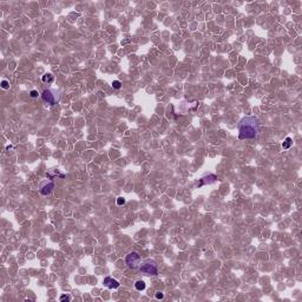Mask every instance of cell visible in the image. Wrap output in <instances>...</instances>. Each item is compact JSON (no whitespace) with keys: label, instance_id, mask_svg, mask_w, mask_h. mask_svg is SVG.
Wrapping results in <instances>:
<instances>
[{"label":"cell","instance_id":"cell-1","mask_svg":"<svg viewBox=\"0 0 302 302\" xmlns=\"http://www.w3.org/2000/svg\"><path fill=\"white\" fill-rule=\"evenodd\" d=\"M261 132V124L257 117L248 116L241 119L238 124V138L244 139H255Z\"/></svg>","mask_w":302,"mask_h":302},{"label":"cell","instance_id":"cell-2","mask_svg":"<svg viewBox=\"0 0 302 302\" xmlns=\"http://www.w3.org/2000/svg\"><path fill=\"white\" fill-rule=\"evenodd\" d=\"M138 269L145 275H152V276L158 275V266L155 261H151V260H145L144 262H142Z\"/></svg>","mask_w":302,"mask_h":302},{"label":"cell","instance_id":"cell-3","mask_svg":"<svg viewBox=\"0 0 302 302\" xmlns=\"http://www.w3.org/2000/svg\"><path fill=\"white\" fill-rule=\"evenodd\" d=\"M125 262L130 269H138L142 263V259H141V255L137 252H131L126 255Z\"/></svg>","mask_w":302,"mask_h":302},{"label":"cell","instance_id":"cell-4","mask_svg":"<svg viewBox=\"0 0 302 302\" xmlns=\"http://www.w3.org/2000/svg\"><path fill=\"white\" fill-rule=\"evenodd\" d=\"M41 99H43L45 103H47L48 105H56V104L58 103V99H57L56 95H54V92H53L52 90H48V89H46V90L43 91V93H41Z\"/></svg>","mask_w":302,"mask_h":302},{"label":"cell","instance_id":"cell-5","mask_svg":"<svg viewBox=\"0 0 302 302\" xmlns=\"http://www.w3.org/2000/svg\"><path fill=\"white\" fill-rule=\"evenodd\" d=\"M216 181H217V176L215 174H208V175H205V176H203V177H201L198 179L197 185L198 186H203V185H207V184H212Z\"/></svg>","mask_w":302,"mask_h":302},{"label":"cell","instance_id":"cell-6","mask_svg":"<svg viewBox=\"0 0 302 302\" xmlns=\"http://www.w3.org/2000/svg\"><path fill=\"white\" fill-rule=\"evenodd\" d=\"M53 189H54V183H53L52 181H50V182H46L45 184H43V185L40 186L39 191H40V194H41L43 196H47V195H50V194L52 193Z\"/></svg>","mask_w":302,"mask_h":302},{"label":"cell","instance_id":"cell-7","mask_svg":"<svg viewBox=\"0 0 302 302\" xmlns=\"http://www.w3.org/2000/svg\"><path fill=\"white\" fill-rule=\"evenodd\" d=\"M103 283H104V286H106V287L110 288V289H117V288L119 287V282H118L117 280L112 279L111 276L105 277L104 281H103Z\"/></svg>","mask_w":302,"mask_h":302},{"label":"cell","instance_id":"cell-8","mask_svg":"<svg viewBox=\"0 0 302 302\" xmlns=\"http://www.w3.org/2000/svg\"><path fill=\"white\" fill-rule=\"evenodd\" d=\"M41 80L44 84H52L54 81V76L52 73H45L43 77H41Z\"/></svg>","mask_w":302,"mask_h":302},{"label":"cell","instance_id":"cell-9","mask_svg":"<svg viewBox=\"0 0 302 302\" xmlns=\"http://www.w3.org/2000/svg\"><path fill=\"white\" fill-rule=\"evenodd\" d=\"M145 287H146V286H145V282H144V281H142V280H138V281H137V282L135 283V288H136L137 290H138V291L144 290V289H145Z\"/></svg>","mask_w":302,"mask_h":302},{"label":"cell","instance_id":"cell-10","mask_svg":"<svg viewBox=\"0 0 302 302\" xmlns=\"http://www.w3.org/2000/svg\"><path fill=\"white\" fill-rule=\"evenodd\" d=\"M291 144H293V139L290 138V137H287V138L284 139V142L282 143V148L284 150H287V149H289L291 146Z\"/></svg>","mask_w":302,"mask_h":302},{"label":"cell","instance_id":"cell-11","mask_svg":"<svg viewBox=\"0 0 302 302\" xmlns=\"http://www.w3.org/2000/svg\"><path fill=\"white\" fill-rule=\"evenodd\" d=\"M112 88L115 89V90H119L121 88H122V83L119 80H114L112 81Z\"/></svg>","mask_w":302,"mask_h":302},{"label":"cell","instance_id":"cell-12","mask_svg":"<svg viewBox=\"0 0 302 302\" xmlns=\"http://www.w3.org/2000/svg\"><path fill=\"white\" fill-rule=\"evenodd\" d=\"M62 302H64V301H66V302H69L70 300H71V295H66V294H64V295H62L60 296V298H59Z\"/></svg>","mask_w":302,"mask_h":302},{"label":"cell","instance_id":"cell-13","mask_svg":"<svg viewBox=\"0 0 302 302\" xmlns=\"http://www.w3.org/2000/svg\"><path fill=\"white\" fill-rule=\"evenodd\" d=\"M1 88L4 89V90H8L10 89V83L7 80H3L1 81Z\"/></svg>","mask_w":302,"mask_h":302},{"label":"cell","instance_id":"cell-14","mask_svg":"<svg viewBox=\"0 0 302 302\" xmlns=\"http://www.w3.org/2000/svg\"><path fill=\"white\" fill-rule=\"evenodd\" d=\"M117 204H118V205H124V204H125V200H124L123 197H118V198H117Z\"/></svg>","mask_w":302,"mask_h":302},{"label":"cell","instance_id":"cell-15","mask_svg":"<svg viewBox=\"0 0 302 302\" xmlns=\"http://www.w3.org/2000/svg\"><path fill=\"white\" fill-rule=\"evenodd\" d=\"M155 296H156V298L157 300H162L163 297H164V294L162 293V291H157L156 294H155Z\"/></svg>","mask_w":302,"mask_h":302},{"label":"cell","instance_id":"cell-16","mask_svg":"<svg viewBox=\"0 0 302 302\" xmlns=\"http://www.w3.org/2000/svg\"><path fill=\"white\" fill-rule=\"evenodd\" d=\"M30 95H31V97H32V98H37L39 93H38V91H37V90H32V91L30 92Z\"/></svg>","mask_w":302,"mask_h":302}]
</instances>
